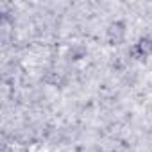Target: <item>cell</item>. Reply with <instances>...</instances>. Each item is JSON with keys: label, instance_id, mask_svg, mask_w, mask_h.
<instances>
[{"label": "cell", "instance_id": "obj_1", "mask_svg": "<svg viewBox=\"0 0 152 152\" xmlns=\"http://www.w3.org/2000/svg\"><path fill=\"white\" fill-rule=\"evenodd\" d=\"M150 50H152V41H150V39H141V41L136 45V54H138V56H147Z\"/></svg>", "mask_w": 152, "mask_h": 152}]
</instances>
